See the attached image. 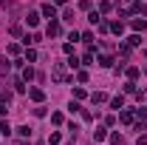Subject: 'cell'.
<instances>
[{
  "label": "cell",
  "mask_w": 147,
  "mask_h": 145,
  "mask_svg": "<svg viewBox=\"0 0 147 145\" xmlns=\"http://www.w3.org/2000/svg\"><path fill=\"white\" fill-rule=\"evenodd\" d=\"M17 134H20V137H28V134H31V128H28V125H20Z\"/></svg>",
  "instance_id": "cell-11"
},
{
  "label": "cell",
  "mask_w": 147,
  "mask_h": 145,
  "mask_svg": "<svg viewBox=\"0 0 147 145\" xmlns=\"http://www.w3.org/2000/svg\"><path fill=\"white\" fill-rule=\"evenodd\" d=\"M42 14L54 20V17H57V9H54V3H45V6H42Z\"/></svg>",
  "instance_id": "cell-2"
},
{
  "label": "cell",
  "mask_w": 147,
  "mask_h": 145,
  "mask_svg": "<svg viewBox=\"0 0 147 145\" xmlns=\"http://www.w3.org/2000/svg\"><path fill=\"white\" fill-rule=\"evenodd\" d=\"M122 122H127V125L133 122V114H130V111H122Z\"/></svg>",
  "instance_id": "cell-10"
},
{
  "label": "cell",
  "mask_w": 147,
  "mask_h": 145,
  "mask_svg": "<svg viewBox=\"0 0 147 145\" xmlns=\"http://www.w3.org/2000/svg\"><path fill=\"white\" fill-rule=\"evenodd\" d=\"M31 100H34V103H42V100H45V94H42L40 88H34V91H31Z\"/></svg>",
  "instance_id": "cell-4"
},
{
  "label": "cell",
  "mask_w": 147,
  "mask_h": 145,
  "mask_svg": "<svg viewBox=\"0 0 147 145\" xmlns=\"http://www.w3.org/2000/svg\"><path fill=\"white\" fill-rule=\"evenodd\" d=\"M105 137H108V134H105V128H96V131H93V140H96V142H102Z\"/></svg>",
  "instance_id": "cell-6"
},
{
  "label": "cell",
  "mask_w": 147,
  "mask_h": 145,
  "mask_svg": "<svg viewBox=\"0 0 147 145\" xmlns=\"http://www.w3.org/2000/svg\"><path fill=\"white\" fill-rule=\"evenodd\" d=\"M59 140H62L59 134H51V137H48V142H51V145H59Z\"/></svg>",
  "instance_id": "cell-16"
},
{
  "label": "cell",
  "mask_w": 147,
  "mask_h": 145,
  "mask_svg": "<svg viewBox=\"0 0 147 145\" xmlns=\"http://www.w3.org/2000/svg\"><path fill=\"white\" fill-rule=\"evenodd\" d=\"M82 63H85V66H93V54H91V51H88V54L82 57Z\"/></svg>",
  "instance_id": "cell-14"
},
{
  "label": "cell",
  "mask_w": 147,
  "mask_h": 145,
  "mask_svg": "<svg viewBox=\"0 0 147 145\" xmlns=\"http://www.w3.org/2000/svg\"><path fill=\"white\" fill-rule=\"evenodd\" d=\"M110 105H113V108L119 111L122 105H125V97H113V100H110Z\"/></svg>",
  "instance_id": "cell-7"
},
{
  "label": "cell",
  "mask_w": 147,
  "mask_h": 145,
  "mask_svg": "<svg viewBox=\"0 0 147 145\" xmlns=\"http://www.w3.org/2000/svg\"><path fill=\"white\" fill-rule=\"evenodd\" d=\"M59 31H62V29H59V23H57V20H51V23H48V29H45V34H48V37H57Z\"/></svg>",
  "instance_id": "cell-1"
},
{
  "label": "cell",
  "mask_w": 147,
  "mask_h": 145,
  "mask_svg": "<svg viewBox=\"0 0 147 145\" xmlns=\"http://www.w3.org/2000/svg\"><path fill=\"white\" fill-rule=\"evenodd\" d=\"M54 3H57V6H62V3H68V0H54Z\"/></svg>",
  "instance_id": "cell-18"
},
{
  "label": "cell",
  "mask_w": 147,
  "mask_h": 145,
  "mask_svg": "<svg viewBox=\"0 0 147 145\" xmlns=\"http://www.w3.org/2000/svg\"><path fill=\"white\" fill-rule=\"evenodd\" d=\"M139 43H142V37H139V34H133V37H127V46H139Z\"/></svg>",
  "instance_id": "cell-9"
},
{
  "label": "cell",
  "mask_w": 147,
  "mask_h": 145,
  "mask_svg": "<svg viewBox=\"0 0 147 145\" xmlns=\"http://www.w3.org/2000/svg\"><path fill=\"white\" fill-rule=\"evenodd\" d=\"M139 145H147V134H144V131L139 134Z\"/></svg>",
  "instance_id": "cell-17"
},
{
  "label": "cell",
  "mask_w": 147,
  "mask_h": 145,
  "mask_svg": "<svg viewBox=\"0 0 147 145\" xmlns=\"http://www.w3.org/2000/svg\"><path fill=\"white\" fill-rule=\"evenodd\" d=\"M133 29L136 31H144V20H133Z\"/></svg>",
  "instance_id": "cell-13"
},
{
  "label": "cell",
  "mask_w": 147,
  "mask_h": 145,
  "mask_svg": "<svg viewBox=\"0 0 147 145\" xmlns=\"http://www.w3.org/2000/svg\"><path fill=\"white\" fill-rule=\"evenodd\" d=\"M54 80H59V83L65 80V71H62V66H54Z\"/></svg>",
  "instance_id": "cell-5"
},
{
  "label": "cell",
  "mask_w": 147,
  "mask_h": 145,
  "mask_svg": "<svg viewBox=\"0 0 147 145\" xmlns=\"http://www.w3.org/2000/svg\"><path fill=\"white\" fill-rule=\"evenodd\" d=\"M82 40H85L88 46H93V31H85V34H82Z\"/></svg>",
  "instance_id": "cell-12"
},
{
  "label": "cell",
  "mask_w": 147,
  "mask_h": 145,
  "mask_svg": "<svg viewBox=\"0 0 147 145\" xmlns=\"http://www.w3.org/2000/svg\"><path fill=\"white\" fill-rule=\"evenodd\" d=\"M26 23H28V26H37V23H40V14H37V12H28Z\"/></svg>",
  "instance_id": "cell-3"
},
{
  "label": "cell",
  "mask_w": 147,
  "mask_h": 145,
  "mask_svg": "<svg viewBox=\"0 0 147 145\" xmlns=\"http://www.w3.org/2000/svg\"><path fill=\"white\" fill-rule=\"evenodd\" d=\"M0 134H6V137H9V134H11V125H9V122H6V120H3V122H0Z\"/></svg>",
  "instance_id": "cell-8"
},
{
  "label": "cell",
  "mask_w": 147,
  "mask_h": 145,
  "mask_svg": "<svg viewBox=\"0 0 147 145\" xmlns=\"http://www.w3.org/2000/svg\"><path fill=\"white\" fill-rule=\"evenodd\" d=\"M127 77H130V80H136V77H139V68H136V66H133V68H127Z\"/></svg>",
  "instance_id": "cell-15"
}]
</instances>
